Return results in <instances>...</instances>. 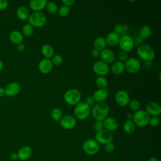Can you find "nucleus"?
<instances>
[{"label": "nucleus", "mask_w": 161, "mask_h": 161, "mask_svg": "<svg viewBox=\"0 0 161 161\" xmlns=\"http://www.w3.org/2000/svg\"><path fill=\"white\" fill-rule=\"evenodd\" d=\"M109 111V107L106 103H98L94 106L92 110V114L96 120L103 121L107 118Z\"/></svg>", "instance_id": "f257e3e1"}, {"label": "nucleus", "mask_w": 161, "mask_h": 161, "mask_svg": "<svg viewBox=\"0 0 161 161\" xmlns=\"http://www.w3.org/2000/svg\"><path fill=\"white\" fill-rule=\"evenodd\" d=\"M138 56L145 61H151L155 58V51L149 45L143 44L136 50Z\"/></svg>", "instance_id": "f03ea898"}, {"label": "nucleus", "mask_w": 161, "mask_h": 161, "mask_svg": "<svg viewBox=\"0 0 161 161\" xmlns=\"http://www.w3.org/2000/svg\"><path fill=\"white\" fill-rule=\"evenodd\" d=\"M64 99L66 103L70 105H76L81 99L80 92L76 89L67 90L64 94Z\"/></svg>", "instance_id": "7ed1b4c3"}, {"label": "nucleus", "mask_w": 161, "mask_h": 161, "mask_svg": "<svg viewBox=\"0 0 161 161\" xmlns=\"http://www.w3.org/2000/svg\"><path fill=\"white\" fill-rule=\"evenodd\" d=\"M91 113V108L85 102H79L74 108V114L75 117L80 120L88 118Z\"/></svg>", "instance_id": "20e7f679"}, {"label": "nucleus", "mask_w": 161, "mask_h": 161, "mask_svg": "<svg viewBox=\"0 0 161 161\" xmlns=\"http://www.w3.org/2000/svg\"><path fill=\"white\" fill-rule=\"evenodd\" d=\"M29 24L33 27L40 28L44 26L47 22L46 16L42 12H33L28 18Z\"/></svg>", "instance_id": "39448f33"}, {"label": "nucleus", "mask_w": 161, "mask_h": 161, "mask_svg": "<svg viewBox=\"0 0 161 161\" xmlns=\"http://www.w3.org/2000/svg\"><path fill=\"white\" fill-rule=\"evenodd\" d=\"M149 118L150 116L145 110H138L133 114L132 119L135 125L143 127L148 125Z\"/></svg>", "instance_id": "423d86ee"}, {"label": "nucleus", "mask_w": 161, "mask_h": 161, "mask_svg": "<svg viewBox=\"0 0 161 161\" xmlns=\"http://www.w3.org/2000/svg\"><path fill=\"white\" fill-rule=\"evenodd\" d=\"M82 149L86 154L94 155L99 152V145L95 140L87 139L82 144Z\"/></svg>", "instance_id": "0eeeda50"}, {"label": "nucleus", "mask_w": 161, "mask_h": 161, "mask_svg": "<svg viewBox=\"0 0 161 161\" xmlns=\"http://www.w3.org/2000/svg\"><path fill=\"white\" fill-rule=\"evenodd\" d=\"M95 138V140L98 143L106 145L112 142L113 140V135L111 131H109L106 129H103L96 133Z\"/></svg>", "instance_id": "6e6552de"}, {"label": "nucleus", "mask_w": 161, "mask_h": 161, "mask_svg": "<svg viewBox=\"0 0 161 161\" xmlns=\"http://www.w3.org/2000/svg\"><path fill=\"white\" fill-rule=\"evenodd\" d=\"M118 45L122 51L126 52H130L134 47L133 38L129 35L121 36H120Z\"/></svg>", "instance_id": "1a4fd4ad"}, {"label": "nucleus", "mask_w": 161, "mask_h": 161, "mask_svg": "<svg viewBox=\"0 0 161 161\" xmlns=\"http://www.w3.org/2000/svg\"><path fill=\"white\" fill-rule=\"evenodd\" d=\"M92 70L94 73L100 76L105 75L109 72V65L102 60L96 61L92 65Z\"/></svg>", "instance_id": "9d476101"}, {"label": "nucleus", "mask_w": 161, "mask_h": 161, "mask_svg": "<svg viewBox=\"0 0 161 161\" xmlns=\"http://www.w3.org/2000/svg\"><path fill=\"white\" fill-rule=\"evenodd\" d=\"M124 64L126 70L130 73H136L138 72L141 67L140 61L134 57L128 58Z\"/></svg>", "instance_id": "9b49d317"}, {"label": "nucleus", "mask_w": 161, "mask_h": 161, "mask_svg": "<svg viewBox=\"0 0 161 161\" xmlns=\"http://www.w3.org/2000/svg\"><path fill=\"white\" fill-rule=\"evenodd\" d=\"M59 124L61 127L66 130L73 129L77 124L76 119L71 115H66L62 116L59 121Z\"/></svg>", "instance_id": "f8f14e48"}, {"label": "nucleus", "mask_w": 161, "mask_h": 161, "mask_svg": "<svg viewBox=\"0 0 161 161\" xmlns=\"http://www.w3.org/2000/svg\"><path fill=\"white\" fill-rule=\"evenodd\" d=\"M115 101L118 105L121 107L126 106L130 101V96L127 92L124 90H119L115 94Z\"/></svg>", "instance_id": "ddd939ff"}, {"label": "nucleus", "mask_w": 161, "mask_h": 161, "mask_svg": "<svg viewBox=\"0 0 161 161\" xmlns=\"http://www.w3.org/2000/svg\"><path fill=\"white\" fill-rule=\"evenodd\" d=\"M145 111L148 115L159 116L161 114V107L155 102H150L145 106Z\"/></svg>", "instance_id": "4468645a"}, {"label": "nucleus", "mask_w": 161, "mask_h": 161, "mask_svg": "<svg viewBox=\"0 0 161 161\" xmlns=\"http://www.w3.org/2000/svg\"><path fill=\"white\" fill-rule=\"evenodd\" d=\"M38 70L43 74H48L53 69V64L50 58H44L42 59L38 65Z\"/></svg>", "instance_id": "2eb2a0df"}, {"label": "nucleus", "mask_w": 161, "mask_h": 161, "mask_svg": "<svg viewBox=\"0 0 161 161\" xmlns=\"http://www.w3.org/2000/svg\"><path fill=\"white\" fill-rule=\"evenodd\" d=\"M5 90V95L8 97L16 96L20 91V86L17 82H11L7 85Z\"/></svg>", "instance_id": "dca6fc26"}, {"label": "nucleus", "mask_w": 161, "mask_h": 161, "mask_svg": "<svg viewBox=\"0 0 161 161\" xmlns=\"http://www.w3.org/2000/svg\"><path fill=\"white\" fill-rule=\"evenodd\" d=\"M103 121L104 128L109 131H114L118 128V122L113 117H107Z\"/></svg>", "instance_id": "f3484780"}, {"label": "nucleus", "mask_w": 161, "mask_h": 161, "mask_svg": "<svg viewBox=\"0 0 161 161\" xmlns=\"http://www.w3.org/2000/svg\"><path fill=\"white\" fill-rule=\"evenodd\" d=\"M100 57L102 59V61L108 64L112 63L115 58L114 52L109 48H104L101 51Z\"/></svg>", "instance_id": "a211bd4d"}, {"label": "nucleus", "mask_w": 161, "mask_h": 161, "mask_svg": "<svg viewBox=\"0 0 161 161\" xmlns=\"http://www.w3.org/2000/svg\"><path fill=\"white\" fill-rule=\"evenodd\" d=\"M17 154L18 159L22 161L26 160L31 157L32 154V150L29 146H23L19 149Z\"/></svg>", "instance_id": "6ab92c4d"}, {"label": "nucleus", "mask_w": 161, "mask_h": 161, "mask_svg": "<svg viewBox=\"0 0 161 161\" xmlns=\"http://www.w3.org/2000/svg\"><path fill=\"white\" fill-rule=\"evenodd\" d=\"M92 96L96 102H104L108 96V91L106 89H98L94 91Z\"/></svg>", "instance_id": "aec40b11"}, {"label": "nucleus", "mask_w": 161, "mask_h": 161, "mask_svg": "<svg viewBox=\"0 0 161 161\" xmlns=\"http://www.w3.org/2000/svg\"><path fill=\"white\" fill-rule=\"evenodd\" d=\"M47 3V0H31L29 4L30 8L34 12H38L45 8Z\"/></svg>", "instance_id": "412c9836"}, {"label": "nucleus", "mask_w": 161, "mask_h": 161, "mask_svg": "<svg viewBox=\"0 0 161 161\" xmlns=\"http://www.w3.org/2000/svg\"><path fill=\"white\" fill-rule=\"evenodd\" d=\"M120 36H121L119 35L114 33V31L109 32L106 36V43L109 46H115L118 44Z\"/></svg>", "instance_id": "4be33fe9"}, {"label": "nucleus", "mask_w": 161, "mask_h": 161, "mask_svg": "<svg viewBox=\"0 0 161 161\" xmlns=\"http://www.w3.org/2000/svg\"><path fill=\"white\" fill-rule=\"evenodd\" d=\"M16 16L21 20H26L30 16V11L28 9L23 6H19L16 10Z\"/></svg>", "instance_id": "5701e85b"}, {"label": "nucleus", "mask_w": 161, "mask_h": 161, "mask_svg": "<svg viewBox=\"0 0 161 161\" xmlns=\"http://www.w3.org/2000/svg\"><path fill=\"white\" fill-rule=\"evenodd\" d=\"M10 41L14 44L22 43L23 41V34L17 30H14L11 31L9 35Z\"/></svg>", "instance_id": "b1692460"}, {"label": "nucleus", "mask_w": 161, "mask_h": 161, "mask_svg": "<svg viewBox=\"0 0 161 161\" xmlns=\"http://www.w3.org/2000/svg\"><path fill=\"white\" fill-rule=\"evenodd\" d=\"M42 53L47 58H50L53 56L54 50L53 47L48 43L45 44L42 47Z\"/></svg>", "instance_id": "393cba45"}, {"label": "nucleus", "mask_w": 161, "mask_h": 161, "mask_svg": "<svg viewBox=\"0 0 161 161\" xmlns=\"http://www.w3.org/2000/svg\"><path fill=\"white\" fill-rule=\"evenodd\" d=\"M152 33V29L150 26L147 25H143L138 32V36L140 37L142 40L148 38Z\"/></svg>", "instance_id": "a878e982"}, {"label": "nucleus", "mask_w": 161, "mask_h": 161, "mask_svg": "<svg viewBox=\"0 0 161 161\" xmlns=\"http://www.w3.org/2000/svg\"><path fill=\"white\" fill-rule=\"evenodd\" d=\"M125 64L123 62L120 61L115 62L111 66V70L112 72L116 75L121 74L125 70Z\"/></svg>", "instance_id": "bb28decb"}, {"label": "nucleus", "mask_w": 161, "mask_h": 161, "mask_svg": "<svg viewBox=\"0 0 161 161\" xmlns=\"http://www.w3.org/2000/svg\"><path fill=\"white\" fill-rule=\"evenodd\" d=\"M123 128V130L126 133H132L136 128V125L133 121V120L127 119L124 123Z\"/></svg>", "instance_id": "cd10ccee"}, {"label": "nucleus", "mask_w": 161, "mask_h": 161, "mask_svg": "<svg viewBox=\"0 0 161 161\" xmlns=\"http://www.w3.org/2000/svg\"><path fill=\"white\" fill-rule=\"evenodd\" d=\"M106 45V43L105 38L102 36H98L94 40V47L95 48L100 51L105 48Z\"/></svg>", "instance_id": "c85d7f7f"}, {"label": "nucleus", "mask_w": 161, "mask_h": 161, "mask_svg": "<svg viewBox=\"0 0 161 161\" xmlns=\"http://www.w3.org/2000/svg\"><path fill=\"white\" fill-rule=\"evenodd\" d=\"M51 117L55 121H59L62 117V110L58 108H53L51 111Z\"/></svg>", "instance_id": "c756f323"}, {"label": "nucleus", "mask_w": 161, "mask_h": 161, "mask_svg": "<svg viewBox=\"0 0 161 161\" xmlns=\"http://www.w3.org/2000/svg\"><path fill=\"white\" fill-rule=\"evenodd\" d=\"M96 84L99 89H106L108 82L106 77L103 76H99L96 79Z\"/></svg>", "instance_id": "7c9ffc66"}, {"label": "nucleus", "mask_w": 161, "mask_h": 161, "mask_svg": "<svg viewBox=\"0 0 161 161\" xmlns=\"http://www.w3.org/2000/svg\"><path fill=\"white\" fill-rule=\"evenodd\" d=\"M23 34L26 36H30L33 35L34 32V28L33 26H32L30 24L27 23L24 25L22 29Z\"/></svg>", "instance_id": "2f4dec72"}, {"label": "nucleus", "mask_w": 161, "mask_h": 161, "mask_svg": "<svg viewBox=\"0 0 161 161\" xmlns=\"http://www.w3.org/2000/svg\"><path fill=\"white\" fill-rule=\"evenodd\" d=\"M46 9L47 11L50 14H54L57 12L58 7L56 3H55L53 1H47L46 4Z\"/></svg>", "instance_id": "473e14b6"}, {"label": "nucleus", "mask_w": 161, "mask_h": 161, "mask_svg": "<svg viewBox=\"0 0 161 161\" xmlns=\"http://www.w3.org/2000/svg\"><path fill=\"white\" fill-rule=\"evenodd\" d=\"M129 108L133 111H138L141 107V104L140 101L137 99H131L128 103Z\"/></svg>", "instance_id": "72a5a7b5"}, {"label": "nucleus", "mask_w": 161, "mask_h": 161, "mask_svg": "<svg viewBox=\"0 0 161 161\" xmlns=\"http://www.w3.org/2000/svg\"><path fill=\"white\" fill-rule=\"evenodd\" d=\"M70 8L69 6L63 5L58 9L57 13L60 16L65 17L69 14V13H70Z\"/></svg>", "instance_id": "f704fd0d"}, {"label": "nucleus", "mask_w": 161, "mask_h": 161, "mask_svg": "<svg viewBox=\"0 0 161 161\" xmlns=\"http://www.w3.org/2000/svg\"><path fill=\"white\" fill-rule=\"evenodd\" d=\"M51 60H52L53 65H59L63 62V57L60 55H55L52 57V58Z\"/></svg>", "instance_id": "c9c22d12"}, {"label": "nucleus", "mask_w": 161, "mask_h": 161, "mask_svg": "<svg viewBox=\"0 0 161 161\" xmlns=\"http://www.w3.org/2000/svg\"><path fill=\"white\" fill-rule=\"evenodd\" d=\"M93 128H94V130L97 132L104 129V125H103V121H99V120H96L94 123Z\"/></svg>", "instance_id": "e433bc0d"}, {"label": "nucleus", "mask_w": 161, "mask_h": 161, "mask_svg": "<svg viewBox=\"0 0 161 161\" xmlns=\"http://www.w3.org/2000/svg\"><path fill=\"white\" fill-rule=\"evenodd\" d=\"M160 122V118L158 116H152L151 118H149L148 120V123L150 126L155 127L157 126Z\"/></svg>", "instance_id": "4c0bfd02"}, {"label": "nucleus", "mask_w": 161, "mask_h": 161, "mask_svg": "<svg viewBox=\"0 0 161 161\" xmlns=\"http://www.w3.org/2000/svg\"><path fill=\"white\" fill-rule=\"evenodd\" d=\"M118 58L119 59V61L124 62H126L128 60V55L127 52L121 50L118 53Z\"/></svg>", "instance_id": "58836bf2"}, {"label": "nucleus", "mask_w": 161, "mask_h": 161, "mask_svg": "<svg viewBox=\"0 0 161 161\" xmlns=\"http://www.w3.org/2000/svg\"><path fill=\"white\" fill-rule=\"evenodd\" d=\"M104 150L108 153H112L115 150V146L112 142L104 145Z\"/></svg>", "instance_id": "ea45409f"}, {"label": "nucleus", "mask_w": 161, "mask_h": 161, "mask_svg": "<svg viewBox=\"0 0 161 161\" xmlns=\"http://www.w3.org/2000/svg\"><path fill=\"white\" fill-rule=\"evenodd\" d=\"M113 31L118 35H121V32H122V30H123V25L122 24H120V23H118V24H116L114 26V28H113Z\"/></svg>", "instance_id": "a19ab883"}, {"label": "nucleus", "mask_w": 161, "mask_h": 161, "mask_svg": "<svg viewBox=\"0 0 161 161\" xmlns=\"http://www.w3.org/2000/svg\"><path fill=\"white\" fill-rule=\"evenodd\" d=\"M95 100H94V97H93V96H87V97H86V103L89 106H92V105H94V103H95Z\"/></svg>", "instance_id": "79ce46f5"}, {"label": "nucleus", "mask_w": 161, "mask_h": 161, "mask_svg": "<svg viewBox=\"0 0 161 161\" xmlns=\"http://www.w3.org/2000/svg\"><path fill=\"white\" fill-rule=\"evenodd\" d=\"M133 42H134V46L135 45L138 47L143 45V40L139 36H137L135 39H133Z\"/></svg>", "instance_id": "37998d69"}, {"label": "nucleus", "mask_w": 161, "mask_h": 161, "mask_svg": "<svg viewBox=\"0 0 161 161\" xmlns=\"http://www.w3.org/2000/svg\"><path fill=\"white\" fill-rule=\"evenodd\" d=\"M8 6V2L6 0H0V10L5 9Z\"/></svg>", "instance_id": "c03bdc74"}, {"label": "nucleus", "mask_w": 161, "mask_h": 161, "mask_svg": "<svg viewBox=\"0 0 161 161\" xmlns=\"http://www.w3.org/2000/svg\"><path fill=\"white\" fill-rule=\"evenodd\" d=\"M129 33V27L126 25H123V30L120 35L123 36L126 35H128Z\"/></svg>", "instance_id": "a18cd8bd"}, {"label": "nucleus", "mask_w": 161, "mask_h": 161, "mask_svg": "<svg viewBox=\"0 0 161 161\" xmlns=\"http://www.w3.org/2000/svg\"><path fill=\"white\" fill-rule=\"evenodd\" d=\"M100 53H101V51L94 48L92 50H91V55L92 57H98L100 56Z\"/></svg>", "instance_id": "49530a36"}, {"label": "nucleus", "mask_w": 161, "mask_h": 161, "mask_svg": "<svg viewBox=\"0 0 161 161\" xmlns=\"http://www.w3.org/2000/svg\"><path fill=\"white\" fill-rule=\"evenodd\" d=\"M25 45L23 43H19L18 45H17V47H16V49H17V51L18 52H23L25 50Z\"/></svg>", "instance_id": "de8ad7c7"}, {"label": "nucleus", "mask_w": 161, "mask_h": 161, "mask_svg": "<svg viewBox=\"0 0 161 161\" xmlns=\"http://www.w3.org/2000/svg\"><path fill=\"white\" fill-rule=\"evenodd\" d=\"M62 2L64 4V5L69 7L70 6L72 5L75 3V1L74 0H62Z\"/></svg>", "instance_id": "09e8293b"}, {"label": "nucleus", "mask_w": 161, "mask_h": 161, "mask_svg": "<svg viewBox=\"0 0 161 161\" xmlns=\"http://www.w3.org/2000/svg\"><path fill=\"white\" fill-rule=\"evenodd\" d=\"M10 158L11 160H16L17 159H18V154L16 152H12L11 154H10Z\"/></svg>", "instance_id": "8fccbe9b"}, {"label": "nucleus", "mask_w": 161, "mask_h": 161, "mask_svg": "<svg viewBox=\"0 0 161 161\" xmlns=\"http://www.w3.org/2000/svg\"><path fill=\"white\" fill-rule=\"evenodd\" d=\"M5 95V90L4 88L0 87V97L4 96Z\"/></svg>", "instance_id": "3c124183"}, {"label": "nucleus", "mask_w": 161, "mask_h": 161, "mask_svg": "<svg viewBox=\"0 0 161 161\" xmlns=\"http://www.w3.org/2000/svg\"><path fill=\"white\" fill-rule=\"evenodd\" d=\"M127 118L128 119H131L133 118V114L130 113H128L127 114Z\"/></svg>", "instance_id": "603ef678"}, {"label": "nucleus", "mask_w": 161, "mask_h": 161, "mask_svg": "<svg viewBox=\"0 0 161 161\" xmlns=\"http://www.w3.org/2000/svg\"><path fill=\"white\" fill-rule=\"evenodd\" d=\"M147 161H158V160L155 157H151Z\"/></svg>", "instance_id": "864d4df0"}, {"label": "nucleus", "mask_w": 161, "mask_h": 161, "mask_svg": "<svg viewBox=\"0 0 161 161\" xmlns=\"http://www.w3.org/2000/svg\"><path fill=\"white\" fill-rule=\"evenodd\" d=\"M3 66H4L3 62V61L0 59V72L3 70Z\"/></svg>", "instance_id": "5fc2aeb1"}]
</instances>
